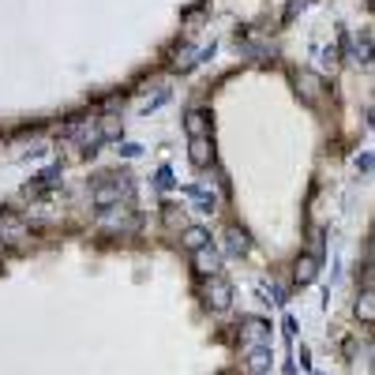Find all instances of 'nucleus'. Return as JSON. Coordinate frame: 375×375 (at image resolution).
Returning <instances> with one entry per match:
<instances>
[{"label": "nucleus", "instance_id": "11", "mask_svg": "<svg viewBox=\"0 0 375 375\" xmlns=\"http://www.w3.org/2000/svg\"><path fill=\"white\" fill-rule=\"evenodd\" d=\"M188 158H192V165H210V158H214V151H210V143H207V136L203 139H192L188 143Z\"/></svg>", "mask_w": 375, "mask_h": 375}, {"label": "nucleus", "instance_id": "22", "mask_svg": "<svg viewBox=\"0 0 375 375\" xmlns=\"http://www.w3.org/2000/svg\"><path fill=\"white\" fill-rule=\"evenodd\" d=\"M158 188H173V169H158Z\"/></svg>", "mask_w": 375, "mask_h": 375}, {"label": "nucleus", "instance_id": "21", "mask_svg": "<svg viewBox=\"0 0 375 375\" xmlns=\"http://www.w3.org/2000/svg\"><path fill=\"white\" fill-rule=\"evenodd\" d=\"M120 154H124V158H139L143 146H139V143H124V146H120Z\"/></svg>", "mask_w": 375, "mask_h": 375}, {"label": "nucleus", "instance_id": "2", "mask_svg": "<svg viewBox=\"0 0 375 375\" xmlns=\"http://www.w3.org/2000/svg\"><path fill=\"white\" fill-rule=\"evenodd\" d=\"M237 334H240V345H244V349L271 345V323L259 319V315H244V319H240V327H237Z\"/></svg>", "mask_w": 375, "mask_h": 375}, {"label": "nucleus", "instance_id": "19", "mask_svg": "<svg viewBox=\"0 0 375 375\" xmlns=\"http://www.w3.org/2000/svg\"><path fill=\"white\" fill-rule=\"evenodd\" d=\"M98 136H102V139H116V136H120V120H116V116H105L102 124H98Z\"/></svg>", "mask_w": 375, "mask_h": 375}, {"label": "nucleus", "instance_id": "17", "mask_svg": "<svg viewBox=\"0 0 375 375\" xmlns=\"http://www.w3.org/2000/svg\"><path fill=\"white\" fill-rule=\"evenodd\" d=\"M188 195H192V199H195V207H199V210H207V214L218 207V203H214V192H207V188H188Z\"/></svg>", "mask_w": 375, "mask_h": 375}, {"label": "nucleus", "instance_id": "8", "mask_svg": "<svg viewBox=\"0 0 375 375\" xmlns=\"http://www.w3.org/2000/svg\"><path fill=\"white\" fill-rule=\"evenodd\" d=\"M0 240H4V244L23 248V240H26V225H23L19 218H0Z\"/></svg>", "mask_w": 375, "mask_h": 375}, {"label": "nucleus", "instance_id": "7", "mask_svg": "<svg viewBox=\"0 0 375 375\" xmlns=\"http://www.w3.org/2000/svg\"><path fill=\"white\" fill-rule=\"evenodd\" d=\"M184 131H188L192 139H203L207 131H210V116H207L203 109H188V113H184Z\"/></svg>", "mask_w": 375, "mask_h": 375}, {"label": "nucleus", "instance_id": "18", "mask_svg": "<svg viewBox=\"0 0 375 375\" xmlns=\"http://www.w3.org/2000/svg\"><path fill=\"white\" fill-rule=\"evenodd\" d=\"M165 102H169V87H158V90L151 94V98L143 102V113H154L158 105H165Z\"/></svg>", "mask_w": 375, "mask_h": 375}, {"label": "nucleus", "instance_id": "24", "mask_svg": "<svg viewBox=\"0 0 375 375\" xmlns=\"http://www.w3.org/2000/svg\"><path fill=\"white\" fill-rule=\"evenodd\" d=\"M368 259H371V266H375V240H371V256H368Z\"/></svg>", "mask_w": 375, "mask_h": 375}, {"label": "nucleus", "instance_id": "14", "mask_svg": "<svg viewBox=\"0 0 375 375\" xmlns=\"http://www.w3.org/2000/svg\"><path fill=\"white\" fill-rule=\"evenodd\" d=\"M225 248H229V256H248L251 240H248L244 229H229V233H225Z\"/></svg>", "mask_w": 375, "mask_h": 375}, {"label": "nucleus", "instance_id": "5", "mask_svg": "<svg viewBox=\"0 0 375 375\" xmlns=\"http://www.w3.org/2000/svg\"><path fill=\"white\" fill-rule=\"evenodd\" d=\"M195 271H199V274H207V278L218 274V271H222V256H218V248L207 244L203 251H195Z\"/></svg>", "mask_w": 375, "mask_h": 375}, {"label": "nucleus", "instance_id": "12", "mask_svg": "<svg viewBox=\"0 0 375 375\" xmlns=\"http://www.w3.org/2000/svg\"><path fill=\"white\" fill-rule=\"evenodd\" d=\"M293 274H297L300 286L315 281V274H319V259H315V256H300V259H297V266H293Z\"/></svg>", "mask_w": 375, "mask_h": 375}, {"label": "nucleus", "instance_id": "16", "mask_svg": "<svg viewBox=\"0 0 375 375\" xmlns=\"http://www.w3.org/2000/svg\"><path fill=\"white\" fill-rule=\"evenodd\" d=\"M353 57H357L360 64H371V60H375V49H371V38H368V34L353 42Z\"/></svg>", "mask_w": 375, "mask_h": 375}, {"label": "nucleus", "instance_id": "23", "mask_svg": "<svg viewBox=\"0 0 375 375\" xmlns=\"http://www.w3.org/2000/svg\"><path fill=\"white\" fill-rule=\"evenodd\" d=\"M281 323H286V338L293 342V338H297V319H293V315H286Z\"/></svg>", "mask_w": 375, "mask_h": 375}, {"label": "nucleus", "instance_id": "3", "mask_svg": "<svg viewBox=\"0 0 375 375\" xmlns=\"http://www.w3.org/2000/svg\"><path fill=\"white\" fill-rule=\"evenodd\" d=\"M203 300H207L210 312H229V304H233V286H229L222 274H214V278H207V286H203Z\"/></svg>", "mask_w": 375, "mask_h": 375}, {"label": "nucleus", "instance_id": "15", "mask_svg": "<svg viewBox=\"0 0 375 375\" xmlns=\"http://www.w3.org/2000/svg\"><path fill=\"white\" fill-rule=\"evenodd\" d=\"M259 297H263V300H271V304H286L289 293L281 289V286H274V281H259Z\"/></svg>", "mask_w": 375, "mask_h": 375}, {"label": "nucleus", "instance_id": "6", "mask_svg": "<svg viewBox=\"0 0 375 375\" xmlns=\"http://www.w3.org/2000/svg\"><path fill=\"white\" fill-rule=\"evenodd\" d=\"M244 368H248L251 375H266V371H271V345L248 349V353H244Z\"/></svg>", "mask_w": 375, "mask_h": 375}, {"label": "nucleus", "instance_id": "20", "mask_svg": "<svg viewBox=\"0 0 375 375\" xmlns=\"http://www.w3.org/2000/svg\"><path fill=\"white\" fill-rule=\"evenodd\" d=\"M357 169H364V173H371L375 169V154H357V162H353Z\"/></svg>", "mask_w": 375, "mask_h": 375}, {"label": "nucleus", "instance_id": "13", "mask_svg": "<svg viewBox=\"0 0 375 375\" xmlns=\"http://www.w3.org/2000/svg\"><path fill=\"white\" fill-rule=\"evenodd\" d=\"M203 60V49H195V45H184L177 57H173V68L177 72H188V68H195V64Z\"/></svg>", "mask_w": 375, "mask_h": 375}, {"label": "nucleus", "instance_id": "9", "mask_svg": "<svg viewBox=\"0 0 375 375\" xmlns=\"http://www.w3.org/2000/svg\"><path fill=\"white\" fill-rule=\"evenodd\" d=\"M353 315L360 319V323H375V289L357 293V300H353Z\"/></svg>", "mask_w": 375, "mask_h": 375}, {"label": "nucleus", "instance_id": "1", "mask_svg": "<svg viewBox=\"0 0 375 375\" xmlns=\"http://www.w3.org/2000/svg\"><path fill=\"white\" fill-rule=\"evenodd\" d=\"M90 199L98 210H113V207H120V199H131V180L113 173V177H105L90 188Z\"/></svg>", "mask_w": 375, "mask_h": 375}, {"label": "nucleus", "instance_id": "4", "mask_svg": "<svg viewBox=\"0 0 375 375\" xmlns=\"http://www.w3.org/2000/svg\"><path fill=\"white\" fill-rule=\"evenodd\" d=\"M293 83H297V94H300L308 105H315L319 94H323V87H319V79L312 72H297V75H293Z\"/></svg>", "mask_w": 375, "mask_h": 375}, {"label": "nucleus", "instance_id": "25", "mask_svg": "<svg viewBox=\"0 0 375 375\" xmlns=\"http://www.w3.org/2000/svg\"><path fill=\"white\" fill-rule=\"evenodd\" d=\"M371 4H375V0H371Z\"/></svg>", "mask_w": 375, "mask_h": 375}, {"label": "nucleus", "instance_id": "10", "mask_svg": "<svg viewBox=\"0 0 375 375\" xmlns=\"http://www.w3.org/2000/svg\"><path fill=\"white\" fill-rule=\"evenodd\" d=\"M180 244H184L188 251H203V248L210 244V233L203 229V225H188L184 237H180Z\"/></svg>", "mask_w": 375, "mask_h": 375}]
</instances>
